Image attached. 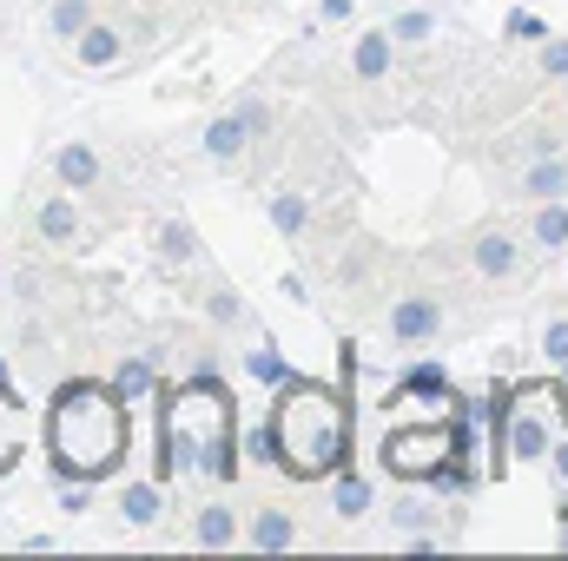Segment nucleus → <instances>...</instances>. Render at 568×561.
Instances as JSON below:
<instances>
[{"label":"nucleus","mask_w":568,"mask_h":561,"mask_svg":"<svg viewBox=\"0 0 568 561\" xmlns=\"http://www.w3.org/2000/svg\"><path fill=\"white\" fill-rule=\"evenodd\" d=\"M265 449L291 482H324L351 469V397L317 377H284L265 417Z\"/></svg>","instance_id":"obj_1"},{"label":"nucleus","mask_w":568,"mask_h":561,"mask_svg":"<svg viewBox=\"0 0 568 561\" xmlns=\"http://www.w3.org/2000/svg\"><path fill=\"white\" fill-rule=\"evenodd\" d=\"M205 469L212 482H239V404L225 384L192 377L159 390V482Z\"/></svg>","instance_id":"obj_2"},{"label":"nucleus","mask_w":568,"mask_h":561,"mask_svg":"<svg viewBox=\"0 0 568 561\" xmlns=\"http://www.w3.org/2000/svg\"><path fill=\"white\" fill-rule=\"evenodd\" d=\"M133 449V410L120 397V384H93L73 377L53 390L47 404V456L60 476L73 482H106Z\"/></svg>","instance_id":"obj_3"},{"label":"nucleus","mask_w":568,"mask_h":561,"mask_svg":"<svg viewBox=\"0 0 568 561\" xmlns=\"http://www.w3.org/2000/svg\"><path fill=\"white\" fill-rule=\"evenodd\" d=\"M449 462H463V429L456 422H397L384 436V469L404 482H436Z\"/></svg>","instance_id":"obj_4"},{"label":"nucleus","mask_w":568,"mask_h":561,"mask_svg":"<svg viewBox=\"0 0 568 561\" xmlns=\"http://www.w3.org/2000/svg\"><path fill=\"white\" fill-rule=\"evenodd\" d=\"M568 442V384L562 390H516V410H509V456L516 462H536L549 449Z\"/></svg>","instance_id":"obj_5"},{"label":"nucleus","mask_w":568,"mask_h":561,"mask_svg":"<svg viewBox=\"0 0 568 561\" xmlns=\"http://www.w3.org/2000/svg\"><path fill=\"white\" fill-rule=\"evenodd\" d=\"M436 330H443V304L436 297H397L390 304V337L397 344H424Z\"/></svg>","instance_id":"obj_6"},{"label":"nucleus","mask_w":568,"mask_h":561,"mask_svg":"<svg viewBox=\"0 0 568 561\" xmlns=\"http://www.w3.org/2000/svg\"><path fill=\"white\" fill-rule=\"evenodd\" d=\"M53 172H60L67 192H93V185H100V152H93L87 140L60 145V152H53Z\"/></svg>","instance_id":"obj_7"},{"label":"nucleus","mask_w":568,"mask_h":561,"mask_svg":"<svg viewBox=\"0 0 568 561\" xmlns=\"http://www.w3.org/2000/svg\"><path fill=\"white\" fill-rule=\"evenodd\" d=\"M390 27H371V33H357V47H351V73L357 80H384L390 73Z\"/></svg>","instance_id":"obj_8"},{"label":"nucleus","mask_w":568,"mask_h":561,"mask_svg":"<svg viewBox=\"0 0 568 561\" xmlns=\"http://www.w3.org/2000/svg\"><path fill=\"white\" fill-rule=\"evenodd\" d=\"M73 53H80V67H93V73H100V67H113V60L126 53V40H120V27H100V20H93V27L73 40Z\"/></svg>","instance_id":"obj_9"},{"label":"nucleus","mask_w":568,"mask_h":561,"mask_svg":"<svg viewBox=\"0 0 568 561\" xmlns=\"http://www.w3.org/2000/svg\"><path fill=\"white\" fill-rule=\"evenodd\" d=\"M245 140H252V120H245L239 106H232V113H219V120L205 126V152H212V159H239Z\"/></svg>","instance_id":"obj_10"},{"label":"nucleus","mask_w":568,"mask_h":561,"mask_svg":"<svg viewBox=\"0 0 568 561\" xmlns=\"http://www.w3.org/2000/svg\"><path fill=\"white\" fill-rule=\"evenodd\" d=\"M192 536H199V549H232V542H239V516H232L225 502H212V509H199Z\"/></svg>","instance_id":"obj_11"},{"label":"nucleus","mask_w":568,"mask_h":561,"mask_svg":"<svg viewBox=\"0 0 568 561\" xmlns=\"http://www.w3.org/2000/svg\"><path fill=\"white\" fill-rule=\"evenodd\" d=\"M40 238H47V245H73V238H80L73 198H47V205H40Z\"/></svg>","instance_id":"obj_12"},{"label":"nucleus","mask_w":568,"mask_h":561,"mask_svg":"<svg viewBox=\"0 0 568 561\" xmlns=\"http://www.w3.org/2000/svg\"><path fill=\"white\" fill-rule=\"evenodd\" d=\"M523 265V252H516V238H503V232H489L483 245H476V272L483 278H509Z\"/></svg>","instance_id":"obj_13"},{"label":"nucleus","mask_w":568,"mask_h":561,"mask_svg":"<svg viewBox=\"0 0 568 561\" xmlns=\"http://www.w3.org/2000/svg\"><path fill=\"white\" fill-rule=\"evenodd\" d=\"M20 462V397L7 390V377H0V476Z\"/></svg>","instance_id":"obj_14"},{"label":"nucleus","mask_w":568,"mask_h":561,"mask_svg":"<svg viewBox=\"0 0 568 561\" xmlns=\"http://www.w3.org/2000/svg\"><path fill=\"white\" fill-rule=\"evenodd\" d=\"M291 536H297V529H291V516H284V509H258V516H252V549L278 555V549H291Z\"/></svg>","instance_id":"obj_15"},{"label":"nucleus","mask_w":568,"mask_h":561,"mask_svg":"<svg viewBox=\"0 0 568 561\" xmlns=\"http://www.w3.org/2000/svg\"><path fill=\"white\" fill-rule=\"evenodd\" d=\"M159 489H165L159 476H152V482H126L120 509H126V522H133V529H152V522H159Z\"/></svg>","instance_id":"obj_16"},{"label":"nucleus","mask_w":568,"mask_h":561,"mask_svg":"<svg viewBox=\"0 0 568 561\" xmlns=\"http://www.w3.org/2000/svg\"><path fill=\"white\" fill-rule=\"evenodd\" d=\"M523 185H529L536 198H562V192H568V165H562V159H536Z\"/></svg>","instance_id":"obj_17"},{"label":"nucleus","mask_w":568,"mask_h":561,"mask_svg":"<svg viewBox=\"0 0 568 561\" xmlns=\"http://www.w3.org/2000/svg\"><path fill=\"white\" fill-rule=\"evenodd\" d=\"M304 218H311L304 192H272V225H278L284 238H297V232H304Z\"/></svg>","instance_id":"obj_18"},{"label":"nucleus","mask_w":568,"mask_h":561,"mask_svg":"<svg viewBox=\"0 0 568 561\" xmlns=\"http://www.w3.org/2000/svg\"><path fill=\"white\" fill-rule=\"evenodd\" d=\"M536 245H568V205L562 198H542V212H536Z\"/></svg>","instance_id":"obj_19"},{"label":"nucleus","mask_w":568,"mask_h":561,"mask_svg":"<svg viewBox=\"0 0 568 561\" xmlns=\"http://www.w3.org/2000/svg\"><path fill=\"white\" fill-rule=\"evenodd\" d=\"M371 509V482L357 469H337V516H364Z\"/></svg>","instance_id":"obj_20"},{"label":"nucleus","mask_w":568,"mask_h":561,"mask_svg":"<svg viewBox=\"0 0 568 561\" xmlns=\"http://www.w3.org/2000/svg\"><path fill=\"white\" fill-rule=\"evenodd\" d=\"M87 27H93V7L87 0H53V33L60 40H80Z\"/></svg>","instance_id":"obj_21"},{"label":"nucleus","mask_w":568,"mask_h":561,"mask_svg":"<svg viewBox=\"0 0 568 561\" xmlns=\"http://www.w3.org/2000/svg\"><path fill=\"white\" fill-rule=\"evenodd\" d=\"M159 245H165V258H179V265H192V258H199V232H192V225H179V218L159 232Z\"/></svg>","instance_id":"obj_22"},{"label":"nucleus","mask_w":568,"mask_h":561,"mask_svg":"<svg viewBox=\"0 0 568 561\" xmlns=\"http://www.w3.org/2000/svg\"><path fill=\"white\" fill-rule=\"evenodd\" d=\"M113 384H120V397H126V404H140L145 390H152V364H145V357H126Z\"/></svg>","instance_id":"obj_23"},{"label":"nucleus","mask_w":568,"mask_h":561,"mask_svg":"<svg viewBox=\"0 0 568 561\" xmlns=\"http://www.w3.org/2000/svg\"><path fill=\"white\" fill-rule=\"evenodd\" d=\"M390 33H397V40H429V33H436V20H429L424 7H410V13H397V20H390Z\"/></svg>","instance_id":"obj_24"},{"label":"nucleus","mask_w":568,"mask_h":561,"mask_svg":"<svg viewBox=\"0 0 568 561\" xmlns=\"http://www.w3.org/2000/svg\"><path fill=\"white\" fill-rule=\"evenodd\" d=\"M252 377H265V384L278 390L284 377H291V370H284V364H278V350H252Z\"/></svg>","instance_id":"obj_25"},{"label":"nucleus","mask_w":568,"mask_h":561,"mask_svg":"<svg viewBox=\"0 0 568 561\" xmlns=\"http://www.w3.org/2000/svg\"><path fill=\"white\" fill-rule=\"evenodd\" d=\"M542 73L568 80V40H542Z\"/></svg>","instance_id":"obj_26"},{"label":"nucleus","mask_w":568,"mask_h":561,"mask_svg":"<svg viewBox=\"0 0 568 561\" xmlns=\"http://www.w3.org/2000/svg\"><path fill=\"white\" fill-rule=\"evenodd\" d=\"M542 350H549L556 364H568V317H556V324L542 330Z\"/></svg>","instance_id":"obj_27"},{"label":"nucleus","mask_w":568,"mask_h":561,"mask_svg":"<svg viewBox=\"0 0 568 561\" xmlns=\"http://www.w3.org/2000/svg\"><path fill=\"white\" fill-rule=\"evenodd\" d=\"M509 33H516V40H549V27H542L536 13H509Z\"/></svg>","instance_id":"obj_28"},{"label":"nucleus","mask_w":568,"mask_h":561,"mask_svg":"<svg viewBox=\"0 0 568 561\" xmlns=\"http://www.w3.org/2000/svg\"><path fill=\"white\" fill-rule=\"evenodd\" d=\"M212 317H219V324H239V317H245V304H239L232 290H212Z\"/></svg>","instance_id":"obj_29"},{"label":"nucleus","mask_w":568,"mask_h":561,"mask_svg":"<svg viewBox=\"0 0 568 561\" xmlns=\"http://www.w3.org/2000/svg\"><path fill=\"white\" fill-rule=\"evenodd\" d=\"M239 113H245V120H252V133H265V126H272V113H265V106H258V100H245V106H239Z\"/></svg>","instance_id":"obj_30"},{"label":"nucleus","mask_w":568,"mask_h":561,"mask_svg":"<svg viewBox=\"0 0 568 561\" xmlns=\"http://www.w3.org/2000/svg\"><path fill=\"white\" fill-rule=\"evenodd\" d=\"M317 13H324V20H351V0H324Z\"/></svg>","instance_id":"obj_31"},{"label":"nucleus","mask_w":568,"mask_h":561,"mask_svg":"<svg viewBox=\"0 0 568 561\" xmlns=\"http://www.w3.org/2000/svg\"><path fill=\"white\" fill-rule=\"evenodd\" d=\"M562 384H568V364H562Z\"/></svg>","instance_id":"obj_32"}]
</instances>
